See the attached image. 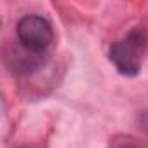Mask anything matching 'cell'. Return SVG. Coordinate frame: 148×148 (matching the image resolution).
Masks as SVG:
<instances>
[{
  "mask_svg": "<svg viewBox=\"0 0 148 148\" xmlns=\"http://www.w3.org/2000/svg\"><path fill=\"white\" fill-rule=\"evenodd\" d=\"M16 37L21 47L28 52L44 56L54 40V32L51 23L38 14L23 16L16 25Z\"/></svg>",
  "mask_w": 148,
  "mask_h": 148,
  "instance_id": "7a4b0ae2",
  "label": "cell"
},
{
  "mask_svg": "<svg viewBox=\"0 0 148 148\" xmlns=\"http://www.w3.org/2000/svg\"><path fill=\"white\" fill-rule=\"evenodd\" d=\"M138 124L139 127L145 131V134H148V110H143L138 117Z\"/></svg>",
  "mask_w": 148,
  "mask_h": 148,
  "instance_id": "3957f363",
  "label": "cell"
},
{
  "mask_svg": "<svg viewBox=\"0 0 148 148\" xmlns=\"http://www.w3.org/2000/svg\"><path fill=\"white\" fill-rule=\"evenodd\" d=\"M19 148H25V146H19Z\"/></svg>",
  "mask_w": 148,
  "mask_h": 148,
  "instance_id": "5b68a950",
  "label": "cell"
},
{
  "mask_svg": "<svg viewBox=\"0 0 148 148\" xmlns=\"http://www.w3.org/2000/svg\"><path fill=\"white\" fill-rule=\"evenodd\" d=\"M148 52V30L143 26L132 28L122 40L115 42L108 49V59L115 70L124 77H136L145 54Z\"/></svg>",
  "mask_w": 148,
  "mask_h": 148,
  "instance_id": "6da1fadb",
  "label": "cell"
},
{
  "mask_svg": "<svg viewBox=\"0 0 148 148\" xmlns=\"http://www.w3.org/2000/svg\"><path fill=\"white\" fill-rule=\"evenodd\" d=\"M115 148H139L138 145H134V143H129V141H125V143H120V145H117Z\"/></svg>",
  "mask_w": 148,
  "mask_h": 148,
  "instance_id": "277c9868",
  "label": "cell"
}]
</instances>
